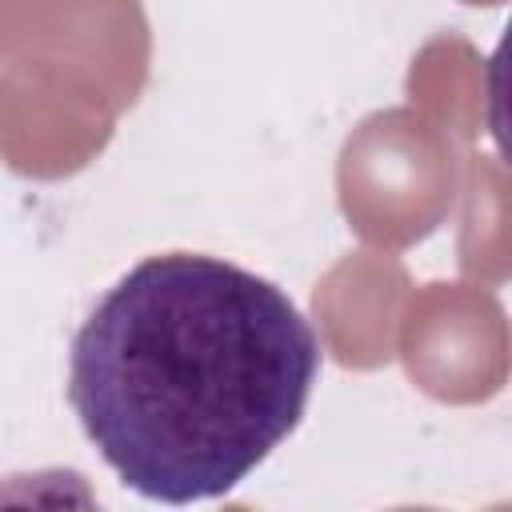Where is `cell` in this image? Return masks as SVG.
<instances>
[{
    "mask_svg": "<svg viewBox=\"0 0 512 512\" xmlns=\"http://www.w3.org/2000/svg\"><path fill=\"white\" fill-rule=\"evenodd\" d=\"M316 376L320 336L272 280L160 252L76 328L68 404L124 488L196 504L240 488L296 432Z\"/></svg>",
    "mask_w": 512,
    "mask_h": 512,
    "instance_id": "cell-1",
    "label": "cell"
}]
</instances>
